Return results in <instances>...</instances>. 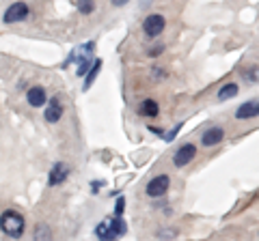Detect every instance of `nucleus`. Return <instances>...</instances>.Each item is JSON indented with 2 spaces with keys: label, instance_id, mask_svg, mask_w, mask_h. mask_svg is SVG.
<instances>
[{
  "label": "nucleus",
  "instance_id": "obj_1",
  "mask_svg": "<svg viewBox=\"0 0 259 241\" xmlns=\"http://www.w3.org/2000/svg\"><path fill=\"white\" fill-rule=\"evenodd\" d=\"M95 61V43L93 41H87L82 45H78L74 52H71V56L67 58V63L65 65H69V63H76V76L78 78H84L89 67L93 65Z\"/></svg>",
  "mask_w": 259,
  "mask_h": 241
},
{
  "label": "nucleus",
  "instance_id": "obj_2",
  "mask_svg": "<svg viewBox=\"0 0 259 241\" xmlns=\"http://www.w3.org/2000/svg\"><path fill=\"white\" fill-rule=\"evenodd\" d=\"M24 226H26V222H24L22 213L13 211V209H7V211L0 215V230H3L7 237L20 239L24 235Z\"/></svg>",
  "mask_w": 259,
  "mask_h": 241
},
{
  "label": "nucleus",
  "instance_id": "obj_3",
  "mask_svg": "<svg viewBox=\"0 0 259 241\" xmlns=\"http://www.w3.org/2000/svg\"><path fill=\"white\" fill-rule=\"evenodd\" d=\"M164 26H166V20H164V15H160V13H151L143 22L145 35L151 37V39H156V37H160L162 33H164Z\"/></svg>",
  "mask_w": 259,
  "mask_h": 241
},
{
  "label": "nucleus",
  "instance_id": "obj_4",
  "mask_svg": "<svg viewBox=\"0 0 259 241\" xmlns=\"http://www.w3.org/2000/svg\"><path fill=\"white\" fill-rule=\"evenodd\" d=\"M30 15V9L26 3H13L9 9L5 11L3 15V22L5 24H18V22H24Z\"/></svg>",
  "mask_w": 259,
  "mask_h": 241
},
{
  "label": "nucleus",
  "instance_id": "obj_5",
  "mask_svg": "<svg viewBox=\"0 0 259 241\" xmlns=\"http://www.w3.org/2000/svg\"><path fill=\"white\" fill-rule=\"evenodd\" d=\"M168 186H171V176L168 174H158L147 183V190L145 192H147V196H151V198H160V196L166 194Z\"/></svg>",
  "mask_w": 259,
  "mask_h": 241
},
{
  "label": "nucleus",
  "instance_id": "obj_6",
  "mask_svg": "<svg viewBox=\"0 0 259 241\" xmlns=\"http://www.w3.org/2000/svg\"><path fill=\"white\" fill-rule=\"evenodd\" d=\"M194 157H197V147L190 144V142L188 144H182V147L175 151V155H173V164L177 168H184V166H188Z\"/></svg>",
  "mask_w": 259,
  "mask_h": 241
},
{
  "label": "nucleus",
  "instance_id": "obj_7",
  "mask_svg": "<svg viewBox=\"0 0 259 241\" xmlns=\"http://www.w3.org/2000/svg\"><path fill=\"white\" fill-rule=\"evenodd\" d=\"M69 176V166L65 162H56L50 170V176H48V186L54 188V186H61V183L67 181Z\"/></svg>",
  "mask_w": 259,
  "mask_h": 241
},
{
  "label": "nucleus",
  "instance_id": "obj_8",
  "mask_svg": "<svg viewBox=\"0 0 259 241\" xmlns=\"http://www.w3.org/2000/svg\"><path fill=\"white\" fill-rule=\"evenodd\" d=\"M44 114H46L48 123H59L61 116H63V103H61V99H59V97H52L50 101L46 103Z\"/></svg>",
  "mask_w": 259,
  "mask_h": 241
},
{
  "label": "nucleus",
  "instance_id": "obj_9",
  "mask_svg": "<svg viewBox=\"0 0 259 241\" xmlns=\"http://www.w3.org/2000/svg\"><path fill=\"white\" fill-rule=\"evenodd\" d=\"M26 99L32 108H44V103H48V95L44 86H30L26 91Z\"/></svg>",
  "mask_w": 259,
  "mask_h": 241
},
{
  "label": "nucleus",
  "instance_id": "obj_10",
  "mask_svg": "<svg viewBox=\"0 0 259 241\" xmlns=\"http://www.w3.org/2000/svg\"><path fill=\"white\" fill-rule=\"evenodd\" d=\"M223 138H225L223 127H209V130L203 132V136H201V144H203V147H216L218 142H223Z\"/></svg>",
  "mask_w": 259,
  "mask_h": 241
},
{
  "label": "nucleus",
  "instance_id": "obj_11",
  "mask_svg": "<svg viewBox=\"0 0 259 241\" xmlns=\"http://www.w3.org/2000/svg\"><path fill=\"white\" fill-rule=\"evenodd\" d=\"M257 112H259V103H257V99H253V101H244V103H240V108L236 110V118H238V120L255 118V116H257Z\"/></svg>",
  "mask_w": 259,
  "mask_h": 241
},
{
  "label": "nucleus",
  "instance_id": "obj_12",
  "mask_svg": "<svg viewBox=\"0 0 259 241\" xmlns=\"http://www.w3.org/2000/svg\"><path fill=\"white\" fill-rule=\"evenodd\" d=\"M102 58H95L93 61V65L89 67V71H87V76H84V91H89V88H91L93 84H95V80H97V76H100V71H102Z\"/></svg>",
  "mask_w": 259,
  "mask_h": 241
},
{
  "label": "nucleus",
  "instance_id": "obj_13",
  "mask_svg": "<svg viewBox=\"0 0 259 241\" xmlns=\"http://www.w3.org/2000/svg\"><path fill=\"white\" fill-rule=\"evenodd\" d=\"M139 114L141 116H149V118H156L160 114V106L156 99H145L141 106H139Z\"/></svg>",
  "mask_w": 259,
  "mask_h": 241
},
{
  "label": "nucleus",
  "instance_id": "obj_14",
  "mask_svg": "<svg viewBox=\"0 0 259 241\" xmlns=\"http://www.w3.org/2000/svg\"><path fill=\"white\" fill-rule=\"evenodd\" d=\"M240 93V86L236 84V82H227V84H223L221 88H218V101H227V99H233L236 95Z\"/></svg>",
  "mask_w": 259,
  "mask_h": 241
},
{
  "label": "nucleus",
  "instance_id": "obj_15",
  "mask_svg": "<svg viewBox=\"0 0 259 241\" xmlns=\"http://www.w3.org/2000/svg\"><path fill=\"white\" fill-rule=\"evenodd\" d=\"M95 235H97V239H100V241H115L117 239L115 235H112L108 220H104L102 224H97V226H95Z\"/></svg>",
  "mask_w": 259,
  "mask_h": 241
},
{
  "label": "nucleus",
  "instance_id": "obj_16",
  "mask_svg": "<svg viewBox=\"0 0 259 241\" xmlns=\"http://www.w3.org/2000/svg\"><path fill=\"white\" fill-rule=\"evenodd\" d=\"M108 222H110V230H112V235L115 237H123L127 232V224H125V220L121 218V215H115V218H110Z\"/></svg>",
  "mask_w": 259,
  "mask_h": 241
},
{
  "label": "nucleus",
  "instance_id": "obj_17",
  "mask_svg": "<svg viewBox=\"0 0 259 241\" xmlns=\"http://www.w3.org/2000/svg\"><path fill=\"white\" fill-rule=\"evenodd\" d=\"M35 241H52V230L48 224H37L35 226Z\"/></svg>",
  "mask_w": 259,
  "mask_h": 241
},
{
  "label": "nucleus",
  "instance_id": "obj_18",
  "mask_svg": "<svg viewBox=\"0 0 259 241\" xmlns=\"http://www.w3.org/2000/svg\"><path fill=\"white\" fill-rule=\"evenodd\" d=\"M76 7L82 15H91L95 11V0H76Z\"/></svg>",
  "mask_w": 259,
  "mask_h": 241
},
{
  "label": "nucleus",
  "instance_id": "obj_19",
  "mask_svg": "<svg viewBox=\"0 0 259 241\" xmlns=\"http://www.w3.org/2000/svg\"><path fill=\"white\" fill-rule=\"evenodd\" d=\"M180 130H182V123H177V125L173 127V130H171V132H168V134H164V136H162V138H164L166 142H173V140H175V136H177V134H180Z\"/></svg>",
  "mask_w": 259,
  "mask_h": 241
},
{
  "label": "nucleus",
  "instance_id": "obj_20",
  "mask_svg": "<svg viewBox=\"0 0 259 241\" xmlns=\"http://www.w3.org/2000/svg\"><path fill=\"white\" fill-rule=\"evenodd\" d=\"M123 211H125V198L119 196L115 203V215H123Z\"/></svg>",
  "mask_w": 259,
  "mask_h": 241
},
{
  "label": "nucleus",
  "instance_id": "obj_21",
  "mask_svg": "<svg viewBox=\"0 0 259 241\" xmlns=\"http://www.w3.org/2000/svg\"><path fill=\"white\" fill-rule=\"evenodd\" d=\"M162 52H164V45H156V47H151V50H149L147 54L151 56V58H156V56H160Z\"/></svg>",
  "mask_w": 259,
  "mask_h": 241
},
{
  "label": "nucleus",
  "instance_id": "obj_22",
  "mask_svg": "<svg viewBox=\"0 0 259 241\" xmlns=\"http://www.w3.org/2000/svg\"><path fill=\"white\" fill-rule=\"evenodd\" d=\"M244 78H246V80H250V82H257V67H253L250 71H246Z\"/></svg>",
  "mask_w": 259,
  "mask_h": 241
},
{
  "label": "nucleus",
  "instance_id": "obj_23",
  "mask_svg": "<svg viewBox=\"0 0 259 241\" xmlns=\"http://www.w3.org/2000/svg\"><path fill=\"white\" fill-rule=\"evenodd\" d=\"M104 186H106L104 181H91V190H93V192H97V190L104 188Z\"/></svg>",
  "mask_w": 259,
  "mask_h": 241
},
{
  "label": "nucleus",
  "instance_id": "obj_24",
  "mask_svg": "<svg viewBox=\"0 0 259 241\" xmlns=\"http://www.w3.org/2000/svg\"><path fill=\"white\" fill-rule=\"evenodd\" d=\"M164 76V69L162 67H153V78H162Z\"/></svg>",
  "mask_w": 259,
  "mask_h": 241
},
{
  "label": "nucleus",
  "instance_id": "obj_25",
  "mask_svg": "<svg viewBox=\"0 0 259 241\" xmlns=\"http://www.w3.org/2000/svg\"><path fill=\"white\" fill-rule=\"evenodd\" d=\"M112 3V7H123V5H127V0H110Z\"/></svg>",
  "mask_w": 259,
  "mask_h": 241
},
{
  "label": "nucleus",
  "instance_id": "obj_26",
  "mask_svg": "<svg viewBox=\"0 0 259 241\" xmlns=\"http://www.w3.org/2000/svg\"><path fill=\"white\" fill-rule=\"evenodd\" d=\"M149 132H153V134H158V136H164V132L160 130V127H149Z\"/></svg>",
  "mask_w": 259,
  "mask_h": 241
}]
</instances>
